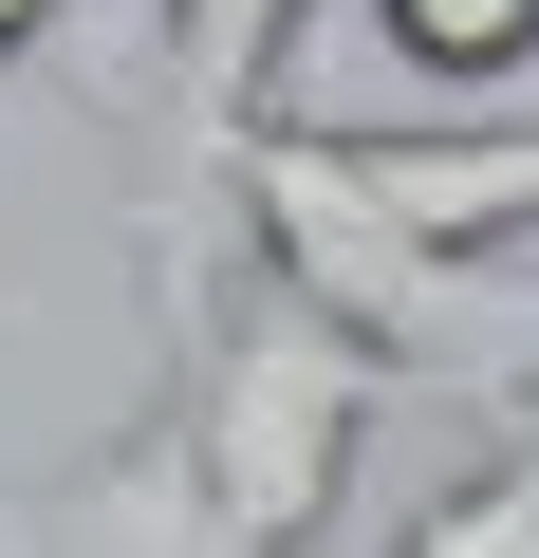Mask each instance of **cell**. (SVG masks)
Masks as SVG:
<instances>
[{
    "label": "cell",
    "mask_w": 539,
    "mask_h": 558,
    "mask_svg": "<svg viewBox=\"0 0 539 558\" xmlns=\"http://www.w3.org/2000/svg\"><path fill=\"white\" fill-rule=\"evenodd\" d=\"M57 38H75V0H0V75H38Z\"/></svg>",
    "instance_id": "obj_8"
},
{
    "label": "cell",
    "mask_w": 539,
    "mask_h": 558,
    "mask_svg": "<svg viewBox=\"0 0 539 558\" xmlns=\"http://www.w3.org/2000/svg\"><path fill=\"white\" fill-rule=\"evenodd\" d=\"M391 558H539V391H502V447L465 484H428Z\"/></svg>",
    "instance_id": "obj_6"
},
{
    "label": "cell",
    "mask_w": 539,
    "mask_h": 558,
    "mask_svg": "<svg viewBox=\"0 0 539 558\" xmlns=\"http://www.w3.org/2000/svg\"><path fill=\"white\" fill-rule=\"evenodd\" d=\"M242 260H280L298 299H335L409 391H539V299L520 279H483V260H446V242H409V223H372L335 168H317V131L298 112H260L242 131Z\"/></svg>",
    "instance_id": "obj_2"
},
{
    "label": "cell",
    "mask_w": 539,
    "mask_h": 558,
    "mask_svg": "<svg viewBox=\"0 0 539 558\" xmlns=\"http://www.w3.org/2000/svg\"><path fill=\"white\" fill-rule=\"evenodd\" d=\"M317 0H168V168H149V317L205 336L223 317V242H242V131H260V75L298 57Z\"/></svg>",
    "instance_id": "obj_3"
},
{
    "label": "cell",
    "mask_w": 539,
    "mask_h": 558,
    "mask_svg": "<svg viewBox=\"0 0 539 558\" xmlns=\"http://www.w3.org/2000/svg\"><path fill=\"white\" fill-rule=\"evenodd\" d=\"M0 317H20V299H0Z\"/></svg>",
    "instance_id": "obj_9"
},
{
    "label": "cell",
    "mask_w": 539,
    "mask_h": 558,
    "mask_svg": "<svg viewBox=\"0 0 539 558\" xmlns=\"http://www.w3.org/2000/svg\"><path fill=\"white\" fill-rule=\"evenodd\" d=\"M372 38L446 94H502V75H539V0H372Z\"/></svg>",
    "instance_id": "obj_7"
},
{
    "label": "cell",
    "mask_w": 539,
    "mask_h": 558,
    "mask_svg": "<svg viewBox=\"0 0 539 558\" xmlns=\"http://www.w3.org/2000/svg\"><path fill=\"white\" fill-rule=\"evenodd\" d=\"M0 558H260V521L223 502V465L186 428V373H168L112 447H75L57 484L0 502Z\"/></svg>",
    "instance_id": "obj_4"
},
{
    "label": "cell",
    "mask_w": 539,
    "mask_h": 558,
    "mask_svg": "<svg viewBox=\"0 0 539 558\" xmlns=\"http://www.w3.org/2000/svg\"><path fill=\"white\" fill-rule=\"evenodd\" d=\"M317 168H335L372 223L446 242V260L539 242V131H317Z\"/></svg>",
    "instance_id": "obj_5"
},
{
    "label": "cell",
    "mask_w": 539,
    "mask_h": 558,
    "mask_svg": "<svg viewBox=\"0 0 539 558\" xmlns=\"http://www.w3.org/2000/svg\"><path fill=\"white\" fill-rule=\"evenodd\" d=\"M168 373H186V428H205L223 502L260 521V558H317V539H335V502H354V465H372V410L409 391L335 299H298L280 260H260L205 336H168Z\"/></svg>",
    "instance_id": "obj_1"
}]
</instances>
